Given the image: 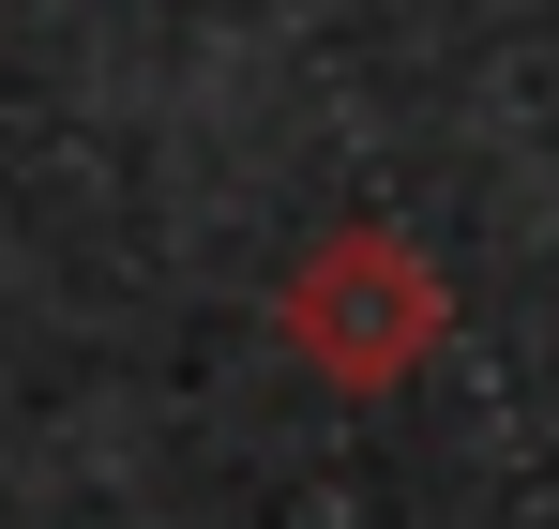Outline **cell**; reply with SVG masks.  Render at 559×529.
I'll list each match as a JSON object with an SVG mask.
<instances>
[{
  "mask_svg": "<svg viewBox=\"0 0 559 529\" xmlns=\"http://www.w3.org/2000/svg\"><path fill=\"white\" fill-rule=\"evenodd\" d=\"M273 333H287L302 378H333V393H393V378L439 363L454 287H439V258H424L408 227H333V243H302V272L273 287Z\"/></svg>",
  "mask_w": 559,
  "mask_h": 529,
  "instance_id": "cell-1",
  "label": "cell"
}]
</instances>
